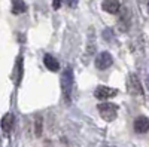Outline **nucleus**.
<instances>
[{"instance_id": "f257e3e1", "label": "nucleus", "mask_w": 149, "mask_h": 147, "mask_svg": "<svg viewBox=\"0 0 149 147\" xmlns=\"http://www.w3.org/2000/svg\"><path fill=\"white\" fill-rule=\"evenodd\" d=\"M61 91H63V97L66 98V101L72 100V94L74 88V76H73V70L72 67H67L63 73H61Z\"/></svg>"}, {"instance_id": "f03ea898", "label": "nucleus", "mask_w": 149, "mask_h": 147, "mask_svg": "<svg viewBox=\"0 0 149 147\" xmlns=\"http://www.w3.org/2000/svg\"><path fill=\"white\" fill-rule=\"evenodd\" d=\"M97 110L102 119L106 122H113L118 116V106L113 103H100L97 106Z\"/></svg>"}, {"instance_id": "7ed1b4c3", "label": "nucleus", "mask_w": 149, "mask_h": 147, "mask_svg": "<svg viewBox=\"0 0 149 147\" xmlns=\"http://www.w3.org/2000/svg\"><path fill=\"white\" fill-rule=\"evenodd\" d=\"M112 64H113V57H112L110 52L103 51V52H100L95 57V67H97V70H102V71L107 70Z\"/></svg>"}, {"instance_id": "20e7f679", "label": "nucleus", "mask_w": 149, "mask_h": 147, "mask_svg": "<svg viewBox=\"0 0 149 147\" xmlns=\"http://www.w3.org/2000/svg\"><path fill=\"white\" fill-rule=\"evenodd\" d=\"M127 91L131 95H143V88L142 83L139 80V77L136 75H130L127 79Z\"/></svg>"}, {"instance_id": "39448f33", "label": "nucleus", "mask_w": 149, "mask_h": 147, "mask_svg": "<svg viewBox=\"0 0 149 147\" xmlns=\"http://www.w3.org/2000/svg\"><path fill=\"white\" fill-rule=\"evenodd\" d=\"M116 94H118V89L110 88V86H104V85L97 86L95 91H94V97L98 98V100H109V98L116 97Z\"/></svg>"}, {"instance_id": "423d86ee", "label": "nucleus", "mask_w": 149, "mask_h": 147, "mask_svg": "<svg viewBox=\"0 0 149 147\" xmlns=\"http://www.w3.org/2000/svg\"><path fill=\"white\" fill-rule=\"evenodd\" d=\"M133 128L137 134H146L149 131V119L146 116H137L134 119Z\"/></svg>"}, {"instance_id": "0eeeda50", "label": "nucleus", "mask_w": 149, "mask_h": 147, "mask_svg": "<svg viewBox=\"0 0 149 147\" xmlns=\"http://www.w3.org/2000/svg\"><path fill=\"white\" fill-rule=\"evenodd\" d=\"M22 75H24V59H22V55L19 54L17 61H15V68H14V82L17 85L21 83Z\"/></svg>"}, {"instance_id": "6e6552de", "label": "nucleus", "mask_w": 149, "mask_h": 147, "mask_svg": "<svg viewBox=\"0 0 149 147\" xmlns=\"http://www.w3.org/2000/svg\"><path fill=\"white\" fill-rule=\"evenodd\" d=\"M130 10L127 8H122V12H121V15H119V19H118V27L121 31H127L130 28Z\"/></svg>"}, {"instance_id": "1a4fd4ad", "label": "nucleus", "mask_w": 149, "mask_h": 147, "mask_svg": "<svg viewBox=\"0 0 149 147\" xmlns=\"http://www.w3.org/2000/svg\"><path fill=\"white\" fill-rule=\"evenodd\" d=\"M102 9L107 12V14H118L121 10V3H119V0H103Z\"/></svg>"}, {"instance_id": "9d476101", "label": "nucleus", "mask_w": 149, "mask_h": 147, "mask_svg": "<svg viewBox=\"0 0 149 147\" xmlns=\"http://www.w3.org/2000/svg\"><path fill=\"white\" fill-rule=\"evenodd\" d=\"M43 64H45V67L49 71H58L60 70V63L57 61V58L52 57L51 54H46L43 57Z\"/></svg>"}, {"instance_id": "9b49d317", "label": "nucleus", "mask_w": 149, "mask_h": 147, "mask_svg": "<svg viewBox=\"0 0 149 147\" xmlns=\"http://www.w3.org/2000/svg\"><path fill=\"white\" fill-rule=\"evenodd\" d=\"M0 125H2V131L5 134H9L14 128V115L12 113H6L3 117H2V122H0Z\"/></svg>"}, {"instance_id": "f8f14e48", "label": "nucleus", "mask_w": 149, "mask_h": 147, "mask_svg": "<svg viewBox=\"0 0 149 147\" xmlns=\"http://www.w3.org/2000/svg\"><path fill=\"white\" fill-rule=\"evenodd\" d=\"M27 10V5L22 2V0H19V2H15L14 8H12V14L15 15H19V14H24V12Z\"/></svg>"}, {"instance_id": "ddd939ff", "label": "nucleus", "mask_w": 149, "mask_h": 147, "mask_svg": "<svg viewBox=\"0 0 149 147\" xmlns=\"http://www.w3.org/2000/svg\"><path fill=\"white\" fill-rule=\"evenodd\" d=\"M34 134H36V137L42 135V117H37L34 120Z\"/></svg>"}, {"instance_id": "4468645a", "label": "nucleus", "mask_w": 149, "mask_h": 147, "mask_svg": "<svg viewBox=\"0 0 149 147\" xmlns=\"http://www.w3.org/2000/svg\"><path fill=\"white\" fill-rule=\"evenodd\" d=\"M61 5H63V0H52V8L55 10H58L61 8Z\"/></svg>"}, {"instance_id": "2eb2a0df", "label": "nucleus", "mask_w": 149, "mask_h": 147, "mask_svg": "<svg viewBox=\"0 0 149 147\" xmlns=\"http://www.w3.org/2000/svg\"><path fill=\"white\" fill-rule=\"evenodd\" d=\"M67 5H69L70 8H73L74 5H76V0H67Z\"/></svg>"}, {"instance_id": "dca6fc26", "label": "nucleus", "mask_w": 149, "mask_h": 147, "mask_svg": "<svg viewBox=\"0 0 149 147\" xmlns=\"http://www.w3.org/2000/svg\"><path fill=\"white\" fill-rule=\"evenodd\" d=\"M148 12H149V2H148Z\"/></svg>"}]
</instances>
